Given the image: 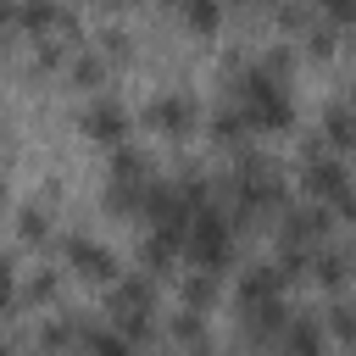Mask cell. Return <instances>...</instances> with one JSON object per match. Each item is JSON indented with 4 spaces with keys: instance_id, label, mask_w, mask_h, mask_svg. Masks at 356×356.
Returning <instances> with one entry per match:
<instances>
[{
    "instance_id": "obj_6",
    "label": "cell",
    "mask_w": 356,
    "mask_h": 356,
    "mask_svg": "<svg viewBox=\"0 0 356 356\" xmlns=\"http://www.w3.org/2000/svg\"><path fill=\"white\" fill-rule=\"evenodd\" d=\"M67 261H72L83 278H117V256H111L100 239H89V234H72V239H67Z\"/></svg>"
},
{
    "instance_id": "obj_3",
    "label": "cell",
    "mask_w": 356,
    "mask_h": 356,
    "mask_svg": "<svg viewBox=\"0 0 356 356\" xmlns=\"http://www.w3.org/2000/svg\"><path fill=\"white\" fill-rule=\"evenodd\" d=\"M300 184H306V195L323 206V200H339L345 189H350V172H345V161L339 156H328L317 139L306 145V156H300Z\"/></svg>"
},
{
    "instance_id": "obj_18",
    "label": "cell",
    "mask_w": 356,
    "mask_h": 356,
    "mask_svg": "<svg viewBox=\"0 0 356 356\" xmlns=\"http://www.w3.org/2000/svg\"><path fill=\"white\" fill-rule=\"evenodd\" d=\"M83 350L89 356H134V345L122 334H111V328H83Z\"/></svg>"
},
{
    "instance_id": "obj_27",
    "label": "cell",
    "mask_w": 356,
    "mask_h": 356,
    "mask_svg": "<svg viewBox=\"0 0 356 356\" xmlns=\"http://www.w3.org/2000/svg\"><path fill=\"white\" fill-rule=\"evenodd\" d=\"M334 211H339V217H350V222H356V189H345V195H339V200H334Z\"/></svg>"
},
{
    "instance_id": "obj_15",
    "label": "cell",
    "mask_w": 356,
    "mask_h": 356,
    "mask_svg": "<svg viewBox=\"0 0 356 356\" xmlns=\"http://www.w3.org/2000/svg\"><path fill=\"white\" fill-rule=\"evenodd\" d=\"M139 261H145V273H150V278H161V273H172V267H178V245H172V239H161V234H150V239L139 245Z\"/></svg>"
},
{
    "instance_id": "obj_23",
    "label": "cell",
    "mask_w": 356,
    "mask_h": 356,
    "mask_svg": "<svg viewBox=\"0 0 356 356\" xmlns=\"http://www.w3.org/2000/svg\"><path fill=\"white\" fill-rule=\"evenodd\" d=\"M17 228H22V239H44L50 234V211L44 206H22V222Z\"/></svg>"
},
{
    "instance_id": "obj_9",
    "label": "cell",
    "mask_w": 356,
    "mask_h": 356,
    "mask_svg": "<svg viewBox=\"0 0 356 356\" xmlns=\"http://www.w3.org/2000/svg\"><path fill=\"white\" fill-rule=\"evenodd\" d=\"M289 328V317H284V300H261V306H250L245 312V323H239V334L250 339V345H261V339H278Z\"/></svg>"
},
{
    "instance_id": "obj_17",
    "label": "cell",
    "mask_w": 356,
    "mask_h": 356,
    "mask_svg": "<svg viewBox=\"0 0 356 356\" xmlns=\"http://www.w3.org/2000/svg\"><path fill=\"white\" fill-rule=\"evenodd\" d=\"M178 295H184V312H195V317H200V312L211 306V295H217V284H211V273H189V278L178 284Z\"/></svg>"
},
{
    "instance_id": "obj_7",
    "label": "cell",
    "mask_w": 356,
    "mask_h": 356,
    "mask_svg": "<svg viewBox=\"0 0 356 356\" xmlns=\"http://www.w3.org/2000/svg\"><path fill=\"white\" fill-rule=\"evenodd\" d=\"M78 128H83V134H95V139H106V145H117V139L128 134V111H122L117 100H95V106H83Z\"/></svg>"
},
{
    "instance_id": "obj_5",
    "label": "cell",
    "mask_w": 356,
    "mask_h": 356,
    "mask_svg": "<svg viewBox=\"0 0 356 356\" xmlns=\"http://www.w3.org/2000/svg\"><path fill=\"white\" fill-rule=\"evenodd\" d=\"M145 117H150L161 134H172V139H178V134H189V128H195V100L167 89V95H156V100L145 106Z\"/></svg>"
},
{
    "instance_id": "obj_24",
    "label": "cell",
    "mask_w": 356,
    "mask_h": 356,
    "mask_svg": "<svg viewBox=\"0 0 356 356\" xmlns=\"http://www.w3.org/2000/svg\"><path fill=\"white\" fill-rule=\"evenodd\" d=\"M328 323H334V334H345V339H356V306H328Z\"/></svg>"
},
{
    "instance_id": "obj_26",
    "label": "cell",
    "mask_w": 356,
    "mask_h": 356,
    "mask_svg": "<svg viewBox=\"0 0 356 356\" xmlns=\"http://www.w3.org/2000/svg\"><path fill=\"white\" fill-rule=\"evenodd\" d=\"M11 295H17V289H11V261L0 256V306H11Z\"/></svg>"
},
{
    "instance_id": "obj_16",
    "label": "cell",
    "mask_w": 356,
    "mask_h": 356,
    "mask_svg": "<svg viewBox=\"0 0 356 356\" xmlns=\"http://www.w3.org/2000/svg\"><path fill=\"white\" fill-rule=\"evenodd\" d=\"M323 134H328V145H356V106H328Z\"/></svg>"
},
{
    "instance_id": "obj_25",
    "label": "cell",
    "mask_w": 356,
    "mask_h": 356,
    "mask_svg": "<svg viewBox=\"0 0 356 356\" xmlns=\"http://www.w3.org/2000/svg\"><path fill=\"white\" fill-rule=\"evenodd\" d=\"M56 289H61V284H56V273H33V284H28V295H33V300H56Z\"/></svg>"
},
{
    "instance_id": "obj_22",
    "label": "cell",
    "mask_w": 356,
    "mask_h": 356,
    "mask_svg": "<svg viewBox=\"0 0 356 356\" xmlns=\"http://www.w3.org/2000/svg\"><path fill=\"white\" fill-rule=\"evenodd\" d=\"M172 334L189 345V350H206V328H200V317L195 312H184V317H172Z\"/></svg>"
},
{
    "instance_id": "obj_21",
    "label": "cell",
    "mask_w": 356,
    "mask_h": 356,
    "mask_svg": "<svg viewBox=\"0 0 356 356\" xmlns=\"http://www.w3.org/2000/svg\"><path fill=\"white\" fill-rule=\"evenodd\" d=\"M72 78H78V83H100V78H106V61H100L95 50H78V56H72Z\"/></svg>"
},
{
    "instance_id": "obj_4",
    "label": "cell",
    "mask_w": 356,
    "mask_h": 356,
    "mask_svg": "<svg viewBox=\"0 0 356 356\" xmlns=\"http://www.w3.org/2000/svg\"><path fill=\"white\" fill-rule=\"evenodd\" d=\"M323 234H328V206H317V200H306V206H284V245H295V250H312V245H323Z\"/></svg>"
},
{
    "instance_id": "obj_29",
    "label": "cell",
    "mask_w": 356,
    "mask_h": 356,
    "mask_svg": "<svg viewBox=\"0 0 356 356\" xmlns=\"http://www.w3.org/2000/svg\"><path fill=\"white\" fill-rule=\"evenodd\" d=\"M350 261H356V245H350Z\"/></svg>"
},
{
    "instance_id": "obj_12",
    "label": "cell",
    "mask_w": 356,
    "mask_h": 356,
    "mask_svg": "<svg viewBox=\"0 0 356 356\" xmlns=\"http://www.w3.org/2000/svg\"><path fill=\"white\" fill-rule=\"evenodd\" d=\"M312 278H317L323 289H339V284L350 278V256L334 250V245H317V256H312Z\"/></svg>"
},
{
    "instance_id": "obj_1",
    "label": "cell",
    "mask_w": 356,
    "mask_h": 356,
    "mask_svg": "<svg viewBox=\"0 0 356 356\" xmlns=\"http://www.w3.org/2000/svg\"><path fill=\"white\" fill-rule=\"evenodd\" d=\"M234 106L245 111V122H250V134H278V128H289L295 122V106H289V89H284V78H273L261 61H250V67H234Z\"/></svg>"
},
{
    "instance_id": "obj_28",
    "label": "cell",
    "mask_w": 356,
    "mask_h": 356,
    "mask_svg": "<svg viewBox=\"0 0 356 356\" xmlns=\"http://www.w3.org/2000/svg\"><path fill=\"white\" fill-rule=\"evenodd\" d=\"M0 356H11V345H6V339H0Z\"/></svg>"
},
{
    "instance_id": "obj_11",
    "label": "cell",
    "mask_w": 356,
    "mask_h": 356,
    "mask_svg": "<svg viewBox=\"0 0 356 356\" xmlns=\"http://www.w3.org/2000/svg\"><path fill=\"white\" fill-rule=\"evenodd\" d=\"M111 184H122V189H150V156L117 145V156H111Z\"/></svg>"
},
{
    "instance_id": "obj_20",
    "label": "cell",
    "mask_w": 356,
    "mask_h": 356,
    "mask_svg": "<svg viewBox=\"0 0 356 356\" xmlns=\"http://www.w3.org/2000/svg\"><path fill=\"white\" fill-rule=\"evenodd\" d=\"M184 22H189V28H217V22H222V6H211V0H189V6H184Z\"/></svg>"
},
{
    "instance_id": "obj_10",
    "label": "cell",
    "mask_w": 356,
    "mask_h": 356,
    "mask_svg": "<svg viewBox=\"0 0 356 356\" xmlns=\"http://www.w3.org/2000/svg\"><path fill=\"white\" fill-rule=\"evenodd\" d=\"M261 300H278V273H273V261H250L245 278H239V306L250 312V306H261Z\"/></svg>"
},
{
    "instance_id": "obj_2",
    "label": "cell",
    "mask_w": 356,
    "mask_h": 356,
    "mask_svg": "<svg viewBox=\"0 0 356 356\" xmlns=\"http://www.w3.org/2000/svg\"><path fill=\"white\" fill-rule=\"evenodd\" d=\"M184 250L195 256V267H200V273H222V267L234 261V228H228V211H222L217 200H211V206H200V211L189 217Z\"/></svg>"
},
{
    "instance_id": "obj_8",
    "label": "cell",
    "mask_w": 356,
    "mask_h": 356,
    "mask_svg": "<svg viewBox=\"0 0 356 356\" xmlns=\"http://www.w3.org/2000/svg\"><path fill=\"white\" fill-rule=\"evenodd\" d=\"M150 306H156V284L150 278H117L111 317H150Z\"/></svg>"
},
{
    "instance_id": "obj_19",
    "label": "cell",
    "mask_w": 356,
    "mask_h": 356,
    "mask_svg": "<svg viewBox=\"0 0 356 356\" xmlns=\"http://www.w3.org/2000/svg\"><path fill=\"white\" fill-rule=\"evenodd\" d=\"M72 339H83V328H78L72 317H56V323H44V334H39V345H44V350H67Z\"/></svg>"
},
{
    "instance_id": "obj_13",
    "label": "cell",
    "mask_w": 356,
    "mask_h": 356,
    "mask_svg": "<svg viewBox=\"0 0 356 356\" xmlns=\"http://www.w3.org/2000/svg\"><path fill=\"white\" fill-rule=\"evenodd\" d=\"M284 356H323V328L312 317H289L284 328Z\"/></svg>"
},
{
    "instance_id": "obj_30",
    "label": "cell",
    "mask_w": 356,
    "mask_h": 356,
    "mask_svg": "<svg viewBox=\"0 0 356 356\" xmlns=\"http://www.w3.org/2000/svg\"><path fill=\"white\" fill-rule=\"evenodd\" d=\"M0 200H6V189H0Z\"/></svg>"
},
{
    "instance_id": "obj_14",
    "label": "cell",
    "mask_w": 356,
    "mask_h": 356,
    "mask_svg": "<svg viewBox=\"0 0 356 356\" xmlns=\"http://www.w3.org/2000/svg\"><path fill=\"white\" fill-rule=\"evenodd\" d=\"M245 134H250V122H245L239 106H217L211 111V139L217 145H245Z\"/></svg>"
}]
</instances>
